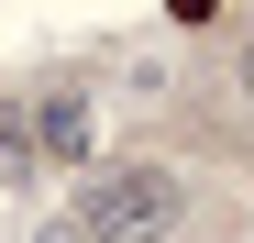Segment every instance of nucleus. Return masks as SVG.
I'll return each instance as SVG.
<instances>
[{
    "instance_id": "obj_5",
    "label": "nucleus",
    "mask_w": 254,
    "mask_h": 243,
    "mask_svg": "<svg viewBox=\"0 0 254 243\" xmlns=\"http://www.w3.org/2000/svg\"><path fill=\"white\" fill-rule=\"evenodd\" d=\"M33 243H89V232H77V221H66V210H56V221H45V232H33Z\"/></svg>"
},
{
    "instance_id": "obj_2",
    "label": "nucleus",
    "mask_w": 254,
    "mask_h": 243,
    "mask_svg": "<svg viewBox=\"0 0 254 243\" xmlns=\"http://www.w3.org/2000/svg\"><path fill=\"white\" fill-rule=\"evenodd\" d=\"M22 111H33V155L66 166V177H89V155H100V89H89V66H56L45 89H22Z\"/></svg>"
},
{
    "instance_id": "obj_1",
    "label": "nucleus",
    "mask_w": 254,
    "mask_h": 243,
    "mask_svg": "<svg viewBox=\"0 0 254 243\" xmlns=\"http://www.w3.org/2000/svg\"><path fill=\"white\" fill-rule=\"evenodd\" d=\"M66 221L89 232V243H166V232L188 221V177L177 166H144V155H133V166H89Z\"/></svg>"
},
{
    "instance_id": "obj_3",
    "label": "nucleus",
    "mask_w": 254,
    "mask_h": 243,
    "mask_svg": "<svg viewBox=\"0 0 254 243\" xmlns=\"http://www.w3.org/2000/svg\"><path fill=\"white\" fill-rule=\"evenodd\" d=\"M33 177H45V155H33V111L0 100V188H33Z\"/></svg>"
},
{
    "instance_id": "obj_4",
    "label": "nucleus",
    "mask_w": 254,
    "mask_h": 243,
    "mask_svg": "<svg viewBox=\"0 0 254 243\" xmlns=\"http://www.w3.org/2000/svg\"><path fill=\"white\" fill-rule=\"evenodd\" d=\"M232 77H243V100H254V22H243V45H232Z\"/></svg>"
}]
</instances>
